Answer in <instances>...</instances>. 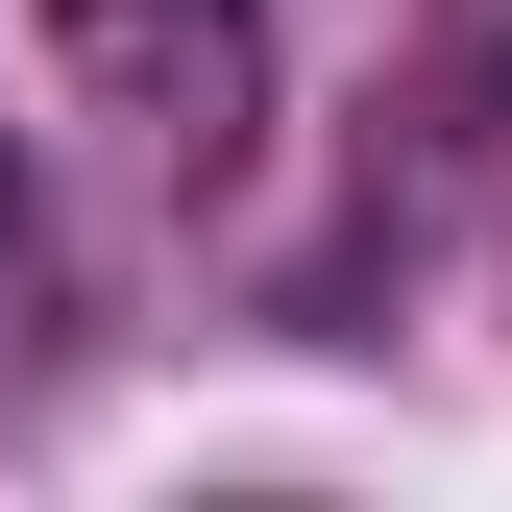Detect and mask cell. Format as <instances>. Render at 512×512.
Masks as SVG:
<instances>
[{"label": "cell", "instance_id": "cell-1", "mask_svg": "<svg viewBox=\"0 0 512 512\" xmlns=\"http://www.w3.org/2000/svg\"><path fill=\"white\" fill-rule=\"evenodd\" d=\"M49 74L98 122H147L171 171H244V122H269V0H49Z\"/></svg>", "mask_w": 512, "mask_h": 512}, {"label": "cell", "instance_id": "cell-2", "mask_svg": "<svg viewBox=\"0 0 512 512\" xmlns=\"http://www.w3.org/2000/svg\"><path fill=\"white\" fill-rule=\"evenodd\" d=\"M25 293H49V220H25V147H0V366H25Z\"/></svg>", "mask_w": 512, "mask_h": 512}]
</instances>
